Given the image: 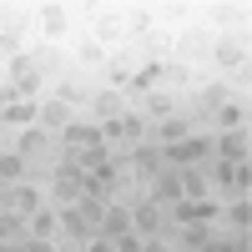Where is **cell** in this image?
<instances>
[{
    "instance_id": "1",
    "label": "cell",
    "mask_w": 252,
    "mask_h": 252,
    "mask_svg": "<svg viewBox=\"0 0 252 252\" xmlns=\"http://www.w3.org/2000/svg\"><path fill=\"white\" fill-rule=\"evenodd\" d=\"M101 212H106V202H101V197H81V202H71V207H61V232H66L76 247L91 242V237L101 232Z\"/></svg>"
},
{
    "instance_id": "2",
    "label": "cell",
    "mask_w": 252,
    "mask_h": 252,
    "mask_svg": "<svg viewBox=\"0 0 252 252\" xmlns=\"http://www.w3.org/2000/svg\"><path fill=\"white\" fill-rule=\"evenodd\" d=\"M101 136H111V141H121V152H131V146L152 141V121H146L141 111H121L116 121H106V126H101Z\"/></svg>"
},
{
    "instance_id": "3",
    "label": "cell",
    "mask_w": 252,
    "mask_h": 252,
    "mask_svg": "<svg viewBox=\"0 0 252 252\" xmlns=\"http://www.w3.org/2000/svg\"><path fill=\"white\" fill-rule=\"evenodd\" d=\"M166 207L161 202H152V197H141L136 207H131V232L136 237H166Z\"/></svg>"
},
{
    "instance_id": "4",
    "label": "cell",
    "mask_w": 252,
    "mask_h": 252,
    "mask_svg": "<svg viewBox=\"0 0 252 252\" xmlns=\"http://www.w3.org/2000/svg\"><path fill=\"white\" fill-rule=\"evenodd\" d=\"M71 121H76V106H71V101H61V96H46V101L35 106V126H40V131H66Z\"/></svg>"
},
{
    "instance_id": "5",
    "label": "cell",
    "mask_w": 252,
    "mask_h": 252,
    "mask_svg": "<svg viewBox=\"0 0 252 252\" xmlns=\"http://www.w3.org/2000/svg\"><path fill=\"white\" fill-rule=\"evenodd\" d=\"M146 187H152L146 197L161 202V207H177V202H182V172H177V166H161V172L146 182Z\"/></svg>"
},
{
    "instance_id": "6",
    "label": "cell",
    "mask_w": 252,
    "mask_h": 252,
    "mask_svg": "<svg viewBox=\"0 0 252 252\" xmlns=\"http://www.w3.org/2000/svg\"><path fill=\"white\" fill-rule=\"evenodd\" d=\"M212 61L222 71H242L247 66V46H242V35H217L212 40Z\"/></svg>"
},
{
    "instance_id": "7",
    "label": "cell",
    "mask_w": 252,
    "mask_h": 252,
    "mask_svg": "<svg viewBox=\"0 0 252 252\" xmlns=\"http://www.w3.org/2000/svg\"><path fill=\"white\" fill-rule=\"evenodd\" d=\"M51 197L61 202V207H71V202H81L86 192H81V172L66 161V166H56V177H51Z\"/></svg>"
},
{
    "instance_id": "8",
    "label": "cell",
    "mask_w": 252,
    "mask_h": 252,
    "mask_svg": "<svg viewBox=\"0 0 252 252\" xmlns=\"http://www.w3.org/2000/svg\"><path fill=\"white\" fill-rule=\"evenodd\" d=\"M5 207H10V212H20V217H35L40 207H46V197H40V187H31V182H15L10 192H5Z\"/></svg>"
},
{
    "instance_id": "9",
    "label": "cell",
    "mask_w": 252,
    "mask_h": 252,
    "mask_svg": "<svg viewBox=\"0 0 252 252\" xmlns=\"http://www.w3.org/2000/svg\"><path fill=\"white\" fill-rule=\"evenodd\" d=\"M212 157L217 161H247V126L242 131H217L212 136Z\"/></svg>"
},
{
    "instance_id": "10",
    "label": "cell",
    "mask_w": 252,
    "mask_h": 252,
    "mask_svg": "<svg viewBox=\"0 0 252 252\" xmlns=\"http://www.w3.org/2000/svg\"><path fill=\"white\" fill-rule=\"evenodd\" d=\"M121 232H131V202H106V212H101V237H121Z\"/></svg>"
},
{
    "instance_id": "11",
    "label": "cell",
    "mask_w": 252,
    "mask_h": 252,
    "mask_svg": "<svg viewBox=\"0 0 252 252\" xmlns=\"http://www.w3.org/2000/svg\"><path fill=\"white\" fill-rule=\"evenodd\" d=\"M35 31L46 35V40L66 35V31H71V10H66V5H40V10H35Z\"/></svg>"
},
{
    "instance_id": "12",
    "label": "cell",
    "mask_w": 252,
    "mask_h": 252,
    "mask_svg": "<svg viewBox=\"0 0 252 252\" xmlns=\"http://www.w3.org/2000/svg\"><path fill=\"white\" fill-rule=\"evenodd\" d=\"M187 136H197L192 131V116H166V121H157V136H152V146H177V141H187Z\"/></svg>"
},
{
    "instance_id": "13",
    "label": "cell",
    "mask_w": 252,
    "mask_h": 252,
    "mask_svg": "<svg viewBox=\"0 0 252 252\" xmlns=\"http://www.w3.org/2000/svg\"><path fill=\"white\" fill-rule=\"evenodd\" d=\"M26 237H35V242H56V237H61V212H56V207H40L35 217H26Z\"/></svg>"
},
{
    "instance_id": "14",
    "label": "cell",
    "mask_w": 252,
    "mask_h": 252,
    "mask_svg": "<svg viewBox=\"0 0 252 252\" xmlns=\"http://www.w3.org/2000/svg\"><path fill=\"white\" fill-rule=\"evenodd\" d=\"M232 96H237V91L227 86V81H207V86L197 91V116L207 121V116H212L217 106H227V101H232Z\"/></svg>"
},
{
    "instance_id": "15",
    "label": "cell",
    "mask_w": 252,
    "mask_h": 252,
    "mask_svg": "<svg viewBox=\"0 0 252 252\" xmlns=\"http://www.w3.org/2000/svg\"><path fill=\"white\" fill-rule=\"evenodd\" d=\"M91 111H96V126H106V121H116V116L126 111V96H121L116 86H106V91L91 96Z\"/></svg>"
},
{
    "instance_id": "16",
    "label": "cell",
    "mask_w": 252,
    "mask_h": 252,
    "mask_svg": "<svg viewBox=\"0 0 252 252\" xmlns=\"http://www.w3.org/2000/svg\"><path fill=\"white\" fill-rule=\"evenodd\" d=\"M207 121H212L217 131H242V126H247V106H242V96H232L227 106H217Z\"/></svg>"
},
{
    "instance_id": "17",
    "label": "cell",
    "mask_w": 252,
    "mask_h": 252,
    "mask_svg": "<svg viewBox=\"0 0 252 252\" xmlns=\"http://www.w3.org/2000/svg\"><path fill=\"white\" fill-rule=\"evenodd\" d=\"M111 157H116L111 146H71V166L76 172H101Z\"/></svg>"
},
{
    "instance_id": "18",
    "label": "cell",
    "mask_w": 252,
    "mask_h": 252,
    "mask_svg": "<svg viewBox=\"0 0 252 252\" xmlns=\"http://www.w3.org/2000/svg\"><path fill=\"white\" fill-rule=\"evenodd\" d=\"M61 136H66V146H106L101 126H96V121H81V116H76V121L66 126V131H61Z\"/></svg>"
},
{
    "instance_id": "19",
    "label": "cell",
    "mask_w": 252,
    "mask_h": 252,
    "mask_svg": "<svg viewBox=\"0 0 252 252\" xmlns=\"http://www.w3.org/2000/svg\"><path fill=\"white\" fill-rule=\"evenodd\" d=\"M141 106H146V121H166V116H177V101L166 96L161 86H152V91H141Z\"/></svg>"
},
{
    "instance_id": "20",
    "label": "cell",
    "mask_w": 252,
    "mask_h": 252,
    "mask_svg": "<svg viewBox=\"0 0 252 252\" xmlns=\"http://www.w3.org/2000/svg\"><path fill=\"white\" fill-rule=\"evenodd\" d=\"M71 56H76V66H106V40L101 35H81Z\"/></svg>"
},
{
    "instance_id": "21",
    "label": "cell",
    "mask_w": 252,
    "mask_h": 252,
    "mask_svg": "<svg viewBox=\"0 0 252 252\" xmlns=\"http://www.w3.org/2000/svg\"><path fill=\"white\" fill-rule=\"evenodd\" d=\"M207 187H212V182H207V166H182V197L187 202H202Z\"/></svg>"
},
{
    "instance_id": "22",
    "label": "cell",
    "mask_w": 252,
    "mask_h": 252,
    "mask_svg": "<svg viewBox=\"0 0 252 252\" xmlns=\"http://www.w3.org/2000/svg\"><path fill=\"white\" fill-rule=\"evenodd\" d=\"M31 172V161L20 157V152H0V187H15V182H26Z\"/></svg>"
},
{
    "instance_id": "23",
    "label": "cell",
    "mask_w": 252,
    "mask_h": 252,
    "mask_svg": "<svg viewBox=\"0 0 252 252\" xmlns=\"http://www.w3.org/2000/svg\"><path fill=\"white\" fill-rule=\"evenodd\" d=\"M0 242H26V217L0 207Z\"/></svg>"
},
{
    "instance_id": "24",
    "label": "cell",
    "mask_w": 252,
    "mask_h": 252,
    "mask_svg": "<svg viewBox=\"0 0 252 252\" xmlns=\"http://www.w3.org/2000/svg\"><path fill=\"white\" fill-rule=\"evenodd\" d=\"M40 146H46V131H40V126H26V131H20V136H15V152H20V157H26V161H31V157L40 152Z\"/></svg>"
},
{
    "instance_id": "25",
    "label": "cell",
    "mask_w": 252,
    "mask_h": 252,
    "mask_svg": "<svg viewBox=\"0 0 252 252\" xmlns=\"http://www.w3.org/2000/svg\"><path fill=\"white\" fill-rule=\"evenodd\" d=\"M227 222H232L237 227V232H247V227H252V202L247 197H232V207H227V212H222Z\"/></svg>"
},
{
    "instance_id": "26",
    "label": "cell",
    "mask_w": 252,
    "mask_h": 252,
    "mask_svg": "<svg viewBox=\"0 0 252 252\" xmlns=\"http://www.w3.org/2000/svg\"><path fill=\"white\" fill-rule=\"evenodd\" d=\"M20 51H26V40H20V31H10V26H5V31H0V56L10 61V56H20Z\"/></svg>"
},
{
    "instance_id": "27",
    "label": "cell",
    "mask_w": 252,
    "mask_h": 252,
    "mask_svg": "<svg viewBox=\"0 0 252 252\" xmlns=\"http://www.w3.org/2000/svg\"><path fill=\"white\" fill-rule=\"evenodd\" d=\"M207 242H212V237H207V227H202V222H192V227H182V247H197V252H202Z\"/></svg>"
},
{
    "instance_id": "28",
    "label": "cell",
    "mask_w": 252,
    "mask_h": 252,
    "mask_svg": "<svg viewBox=\"0 0 252 252\" xmlns=\"http://www.w3.org/2000/svg\"><path fill=\"white\" fill-rule=\"evenodd\" d=\"M81 252H116V242H111V237H101V232H96L91 242H81Z\"/></svg>"
},
{
    "instance_id": "29",
    "label": "cell",
    "mask_w": 252,
    "mask_h": 252,
    "mask_svg": "<svg viewBox=\"0 0 252 252\" xmlns=\"http://www.w3.org/2000/svg\"><path fill=\"white\" fill-rule=\"evenodd\" d=\"M141 242H146V237H136V232H121V237H116V252H141Z\"/></svg>"
},
{
    "instance_id": "30",
    "label": "cell",
    "mask_w": 252,
    "mask_h": 252,
    "mask_svg": "<svg viewBox=\"0 0 252 252\" xmlns=\"http://www.w3.org/2000/svg\"><path fill=\"white\" fill-rule=\"evenodd\" d=\"M141 252H172V247H166V237H146V242H141Z\"/></svg>"
},
{
    "instance_id": "31",
    "label": "cell",
    "mask_w": 252,
    "mask_h": 252,
    "mask_svg": "<svg viewBox=\"0 0 252 252\" xmlns=\"http://www.w3.org/2000/svg\"><path fill=\"white\" fill-rule=\"evenodd\" d=\"M172 252H197V247H172Z\"/></svg>"
}]
</instances>
